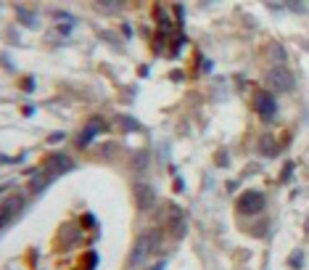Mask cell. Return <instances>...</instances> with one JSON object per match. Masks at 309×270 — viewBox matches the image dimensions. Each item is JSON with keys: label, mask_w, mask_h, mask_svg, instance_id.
<instances>
[{"label": "cell", "mask_w": 309, "mask_h": 270, "mask_svg": "<svg viewBox=\"0 0 309 270\" xmlns=\"http://www.w3.org/2000/svg\"><path fill=\"white\" fill-rule=\"evenodd\" d=\"M238 209L243 215H256L265 209V196L259 194V191H248V194H243L238 199Z\"/></svg>", "instance_id": "obj_3"}, {"label": "cell", "mask_w": 309, "mask_h": 270, "mask_svg": "<svg viewBox=\"0 0 309 270\" xmlns=\"http://www.w3.org/2000/svg\"><path fill=\"white\" fill-rule=\"evenodd\" d=\"M164 268H167V265H164V262H161V265H156L154 270H164Z\"/></svg>", "instance_id": "obj_6"}, {"label": "cell", "mask_w": 309, "mask_h": 270, "mask_svg": "<svg viewBox=\"0 0 309 270\" xmlns=\"http://www.w3.org/2000/svg\"><path fill=\"white\" fill-rule=\"evenodd\" d=\"M101 130H103V124L98 122V120H95V122H90V127H88V130H85V133L80 135V146L85 148V146H88V143L93 141V138H95L98 133H101Z\"/></svg>", "instance_id": "obj_5"}, {"label": "cell", "mask_w": 309, "mask_h": 270, "mask_svg": "<svg viewBox=\"0 0 309 270\" xmlns=\"http://www.w3.org/2000/svg\"><path fill=\"white\" fill-rule=\"evenodd\" d=\"M22 207H24V201L19 199V196H14V199H8V201L0 204V230L16 220L19 212H22Z\"/></svg>", "instance_id": "obj_4"}, {"label": "cell", "mask_w": 309, "mask_h": 270, "mask_svg": "<svg viewBox=\"0 0 309 270\" xmlns=\"http://www.w3.org/2000/svg\"><path fill=\"white\" fill-rule=\"evenodd\" d=\"M66 170H71V162L66 159V156H61V154L50 156V159L43 164V172H45V177L35 180V191H43L50 180H56V177L61 175V172H66Z\"/></svg>", "instance_id": "obj_1"}, {"label": "cell", "mask_w": 309, "mask_h": 270, "mask_svg": "<svg viewBox=\"0 0 309 270\" xmlns=\"http://www.w3.org/2000/svg\"><path fill=\"white\" fill-rule=\"evenodd\" d=\"M254 109L259 111L262 120H272L275 111H278L275 96H272V93H267V90H256V93H254Z\"/></svg>", "instance_id": "obj_2"}]
</instances>
